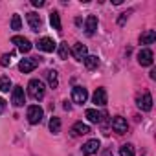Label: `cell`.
Returning a JSON list of instances; mask_svg holds the SVG:
<instances>
[{
    "label": "cell",
    "instance_id": "cell-12",
    "mask_svg": "<svg viewBox=\"0 0 156 156\" xmlns=\"http://www.w3.org/2000/svg\"><path fill=\"white\" fill-rule=\"evenodd\" d=\"M112 129H114V132H118V134H125L127 129H129L127 119L121 118V116H116V118L112 119Z\"/></svg>",
    "mask_w": 156,
    "mask_h": 156
},
{
    "label": "cell",
    "instance_id": "cell-33",
    "mask_svg": "<svg viewBox=\"0 0 156 156\" xmlns=\"http://www.w3.org/2000/svg\"><path fill=\"white\" fill-rule=\"evenodd\" d=\"M151 79H156V70H151Z\"/></svg>",
    "mask_w": 156,
    "mask_h": 156
},
{
    "label": "cell",
    "instance_id": "cell-9",
    "mask_svg": "<svg viewBox=\"0 0 156 156\" xmlns=\"http://www.w3.org/2000/svg\"><path fill=\"white\" fill-rule=\"evenodd\" d=\"M37 48L41 50V51H46V53H51V51H55L57 50V44L50 39V37H42V39H39V42H37Z\"/></svg>",
    "mask_w": 156,
    "mask_h": 156
},
{
    "label": "cell",
    "instance_id": "cell-5",
    "mask_svg": "<svg viewBox=\"0 0 156 156\" xmlns=\"http://www.w3.org/2000/svg\"><path fill=\"white\" fill-rule=\"evenodd\" d=\"M136 105H138V108H141V110L149 112V110L152 108V96H151L149 92H143L141 96H138V98H136Z\"/></svg>",
    "mask_w": 156,
    "mask_h": 156
},
{
    "label": "cell",
    "instance_id": "cell-32",
    "mask_svg": "<svg viewBox=\"0 0 156 156\" xmlns=\"http://www.w3.org/2000/svg\"><path fill=\"white\" fill-rule=\"evenodd\" d=\"M103 156H112V151H110V149H107V151L103 152Z\"/></svg>",
    "mask_w": 156,
    "mask_h": 156
},
{
    "label": "cell",
    "instance_id": "cell-4",
    "mask_svg": "<svg viewBox=\"0 0 156 156\" xmlns=\"http://www.w3.org/2000/svg\"><path fill=\"white\" fill-rule=\"evenodd\" d=\"M72 99H73V103H77V105L87 103V99H88V90H87L85 87H73V88H72Z\"/></svg>",
    "mask_w": 156,
    "mask_h": 156
},
{
    "label": "cell",
    "instance_id": "cell-29",
    "mask_svg": "<svg viewBox=\"0 0 156 156\" xmlns=\"http://www.w3.org/2000/svg\"><path fill=\"white\" fill-rule=\"evenodd\" d=\"M31 4H33L35 8H42V6H44V0H31Z\"/></svg>",
    "mask_w": 156,
    "mask_h": 156
},
{
    "label": "cell",
    "instance_id": "cell-23",
    "mask_svg": "<svg viewBox=\"0 0 156 156\" xmlns=\"http://www.w3.org/2000/svg\"><path fill=\"white\" fill-rule=\"evenodd\" d=\"M50 132L51 134H59L61 132V119L59 118H51L50 119Z\"/></svg>",
    "mask_w": 156,
    "mask_h": 156
},
{
    "label": "cell",
    "instance_id": "cell-19",
    "mask_svg": "<svg viewBox=\"0 0 156 156\" xmlns=\"http://www.w3.org/2000/svg\"><path fill=\"white\" fill-rule=\"evenodd\" d=\"M50 24H51V26H53V30H57V31H61V30H62L61 17H59V13H57V11H51V13H50Z\"/></svg>",
    "mask_w": 156,
    "mask_h": 156
},
{
    "label": "cell",
    "instance_id": "cell-13",
    "mask_svg": "<svg viewBox=\"0 0 156 156\" xmlns=\"http://www.w3.org/2000/svg\"><path fill=\"white\" fill-rule=\"evenodd\" d=\"M99 140H88L85 145H83V154L85 156H92V154H96L98 152V149H99Z\"/></svg>",
    "mask_w": 156,
    "mask_h": 156
},
{
    "label": "cell",
    "instance_id": "cell-18",
    "mask_svg": "<svg viewBox=\"0 0 156 156\" xmlns=\"http://www.w3.org/2000/svg\"><path fill=\"white\" fill-rule=\"evenodd\" d=\"M46 77H48V85H50V88H57V87H59V75H57V70H48V72H46Z\"/></svg>",
    "mask_w": 156,
    "mask_h": 156
},
{
    "label": "cell",
    "instance_id": "cell-30",
    "mask_svg": "<svg viewBox=\"0 0 156 156\" xmlns=\"http://www.w3.org/2000/svg\"><path fill=\"white\" fill-rule=\"evenodd\" d=\"M4 110H6V101L0 98V114H4Z\"/></svg>",
    "mask_w": 156,
    "mask_h": 156
},
{
    "label": "cell",
    "instance_id": "cell-8",
    "mask_svg": "<svg viewBox=\"0 0 156 156\" xmlns=\"http://www.w3.org/2000/svg\"><path fill=\"white\" fill-rule=\"evenodd\" d=\"M11 42H13V44H17V48H19L22 53H28V51L33 48V44H31L26 37H20V35H15V37L11 39Z\"/></svg>",
    "mask_w": 156,
    "mask_h": 156
},
{
    "label": "cell",
    "instance_id": "cell-6",
    "mask_svg": "<svg viewBox=\"0 0 156 156\" xmlns=\"http://www.w3.org/2000/svg\"><path fill=\"white\" fill-rule=\"evenodd\" d=\"M11 103L15 107H22L26 103V94H24V88L22 87H15L13 92H11Z\"/></svg>",
    "mask_w": 156,
    "mask_h": 156
},
{
    "label": "cell",
    "instance_id": "cell-2",
    "mask_svg": "<svg viewBox=\"0 0 156 156\" xmlns=\"http://www.w3.org/2000/svg\"><path fill=\"white\" fill-rule=\"evenodd\" d=\"M39 62H41V57H28V59H22V61L19 62V70L24 72V73H30V72H33V70L39 66Z\"/></svg>",
    "mask_w": 156,
    "mask_h": 156
},
{
    "label": "cell",
    "instance_id": "cell-10",
    "mask_svg": "<svg viewBox=\"0 0 156 156\" xmlns=\"http://www.w3.org/2000/svg\"><path fill=\"white\" fill-rule=\"evenodd\" d=\"M26 20H28V24H30V30H31V31H41V26H42L41 15H37V13L30 11V13L26 15Z\"/></svg>",
    "mask_w": 156,
    "mask_h": 156
},
{
    "label": "cell",
    "instance_id": "cell-15",
    "mask_svg": "<svg viewBox=\"0 0 156 156\" xmlns=\"http://www.w3.org/2000/svg\"><path fill=\"white\" fill-rule=\"evenodd\" d=\"M92 101L98 105V107H105L107 105V90L105 88H98L92 96Z\"/></svg>",
    "mask_w": 156,
    "mask_h": 156
},
{
    "label": "cell",
    "instance_id": "cell-26",
    "mask_svg": "<svg viewBox=\"0 0 156 156\" xmlns=\"http://www.w3.org/2000/svg\"><path fill=\"white\" fill-rule=\"evenodd\" d=\"M20 26H22L20 15H13V19H11V30H20Z\"/></svg>",
    "mask_w": 156,
    "mask_h": 156
},
{
    "label": "cell",
    "instance_id": "cell-28",
    "mask_svg": "<svg viewBox=\"0 0 156 156\" xmlns=\"http://www.w3.org/2000/svg\"><path fill=\"white\" fill-rule=\"evenodd\" d=\"M129 15H130V11H125V13H121V17L118 19V24H119V26H123V24L127 22V19H129Z\"/></svg>",
    "mask_w": 156,
    "mask_h": 156
},
{
    "label": "cell",
    "instance_id": "cell-21",
    "mask_svg": "<svg viewBox=\"0 0 156 156\" xmlns=\"http://www.w3.org/2000/svg\"><path fill=\"white\" fill-rule=\"evenodd\" d=\"M87 118H88L90 123H101V114L96 108H88L87 110Z\"/></svg>",
    "mask_w": 156,
    "mask_h": 156
},
{
    "label": "cell",
    "instance_id": "cell-1",
    "mask_svg": "<svg viewBox=\"0 0 156 156\" xmlns=\"http://www.w3.org/2000/svg\"><path fill=\"white\" fill-rule=\"evenodd\" d=\"M44 83L41 81V79H31L30 83H28V94H30V98L31 99H35V101H41L42 98H44Z\"/></svg>",
    "mask_w": 156,
    "mask_h": 156
},
{
    "label": "cell",
    "instance_id": "cell-17",
    "mask_svg": "<svg viewBox=\"0 0 156 156\" xmlns=\"http://www.w3.org/2000/svg\"><path fill=\"white\" fill-rule=\"evenodd\" d=\"M156 41V31L154 30H147L140 35V44H152Z\"/></svg>",
    "mask_w": 156,
    "mask_h": 156
},
{
    "label": "cell",
    "instance_id": "cell-11",
    "mask_svg": "<svg viewBox=\"0 0 156 156\" xmlns=\"http://www.w3.org/2000/svg\"><path fill=\"white\" fill-rule=\"evenodd\" d=\"M152 61H154V55H152V51H151L149 48L140 50V53H138V62H140L141 66H151Z\"/></svg>",
    "mask_w": 156,
    "mask_h": 156
},
{
    "label": "cell",
    "instance_id": "cell-14",
    "mask_svg": "<svg viewBox=\"0 0 156 156\" xmlns=\"http://www.w3.org/2000/svg\"><path fill=\"white\" fill-rule=\"evenodd\" d=\"M70 132H72V136H83V134L90 132V127L87 123H83V121H77V123H73V127H72Z\"/></svg>",
    "mask_w": 156,
    "mask_h": 156
},
{
    "label": "cell",
    "instance_id": "cell-27",
    "mask_svg": "<svg viewBox=\"0 0 156 156\" xmlns=\"http://www.w3.org/2000/svg\"><path fill=\"white\" fill-rule=\"evenodd\" d=\"M9 62H11V53H4L0 57V64L2 66H9Z\"/></svg>",
    "mask_w": 156,
    "mask_h": 156
},
{
    "label": "cell",
    "instance_id": "cell-3",
    "mask_svg": "<svg viewBox=\"0 0 156 156\" xmlns=\"http://www.w3.org/2000/svg\"><path fill=\"white\" fill-rule=\"evenodd\" d=\"M42 116H44V110H42L39 105H31V107H28V121H30L31 125L41 123V121H42Z\"/></svg>",
    "mask_w": 156,
    "mask_h": 156
},
{
    "label": "cell",
    "instance_id": "cell-25",
    "mask_svg": "<svg viewBox=\"0 0 156 156\" xmlns=\"http://www.w3.org/2000/svg\"><path fill=\"white\" fill-rule=\"evenodd\" d=\"M57 51H59V59H68L70 48H68V44H66V42H61V44H59V48H57Z\"/></svg>",
    "mask_w": 156,
    "mask_h": 156
},
{
    "label": "cell",
    "instance_id": "cell-7",
    "mask_svg": "<svg viewBox=\"0 0 156 156\" xmlns=\"http://www.w3.org/2000/svg\"><path fill=\"white\" fill-rule=\"evenodd\" d=\"M70 53L73 55L75 61H85V57L88 55V48L85 44H81V42H77V44H73V48L70 50Z\"/></svg>",
    "mask_w": 156,
    "mask_h": 156
},
{
    "label": "cell",
    "instance_id": "cell-20",
    "mask_svg": "<svg viewBox=\"0 0 156 156\" xmlns=\"http://www.w3.org/2000/svg\"><path fill=\"white\" fill-rule=\"evenodd\" d=\"M85 66H87L88 70H96V68L99 66L98 55H87V57H85Z\"/></svg>",
    "mask_w": 156,
    "mask_h": 156
},
{
    "label": "cell",
    "instance_id": "cell-24",
    "mask_svg": "<svg viewBox=\"0 0 156 156\" xmlns=\"http://www.w3.org/2000/svg\"><path fill=\"white\" fill-rule=\"evenodd\" d=\"M119 156H134V145L132 143H125L119 149Z\"/></svg>",
    "mask_w": 156,
    "mask_h": 156
},
{
    "label": "cell",
    "instance_id": "cell-31",
    "mask_svg": "<svg viewBox=\"0 0 156 156\" xmlns=\"http://www.w3.org/2000/svg\"><path fill=\"white\" fill-rule=\"evenodd\" d=\"M70 108H72V105L68 101H64V110H70Z\"/></svg>",
    "mask_w": 156,
    "mask_h": 156
},
{
    "label": "cell",
    "instance_id": "cell-16",
    "mask_svg": "<svg viewBox=\"0 0 156 156\" xmlns=\"http://www.w3.org/2000/svg\"><path fill=\"white\" fill-rule=\"evenodd\" d=\"M85 30H87V35H88V37H92V35L96 33V30H98V17H96V15H88Z\"/></svg>",
    "mask_w": 156,
    "mask_h": 156
},
{
    "label": "cell",
    "instance_id": "cell-22",
    "mask_svg": "<svg viewBox=\"0 0 156 156\" xmlns=\"http://www.w3.org/2000/svg\"><path fill=\"white\" fill-rule=\"evenodd\" d=\"M11 88V79L8 75H2L0 77V92H9Z\"/></svg>",
    "mask_w": 156,
    "mask_h": 156
}]
</instances>
